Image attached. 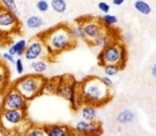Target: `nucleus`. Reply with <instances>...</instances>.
<instances>
[{
    "mask_svg": "<svg viewBox=\"0 0 156 136\" xmlns=\"http://www.w3.org/2000/svg\"><path fill=\"white\" fill-rule=\"evenodd\" d=\"M39 38L43 40L47 56L51 59H55L60 53L69 51V49L75 48L76 39L73 38L72 32H71L69 24H59L48 31H44L39 35Z\"/></svg>",
    "mask_w": 156,
    "mask_h": 136,
    "instance_id": "1",
    "label": "nucleus"
},
{
    "mask_svg": "<svg viewBox=\"0 0 156 136\" xmlns=\"http://www.w3.org/2000/svg\"><path fill=\"white\" fill-rule=\"evenodd\" d=\"M77 87H79L84 104L100 107L107 104L112 99L111 88H108L98 76H88L83 79L81 83H77Z\"/></svg>",
    "mask_w": 156,
    "mask_h": 136,
    "instance_id": "2",
    "label": "nucleus"
},
{
    "mask_svg": "<svg viewBox=\"0 0 156 136\" xmlns=\"http://www.w3.org/2000/svg\"><path fill=\"white\" fill-rule=\"evenodd\" d=\"M99 66H108V64H115V66L122 67V70L126 68L127 64V47L120 39H113L108 43L105 47L101 48V51L98 55Z\"/></svg>",
    "mask_w": 156,
    "mask_h": 136,
    "instance_id": "3",
    "label": "nucleus"
},
{
    "mask_svg": "<svg viewBox=\"0 0 156 136\" xmlns=\"http://www.w3.org/2000/svg\"><path fill=\"white\" fill-rule=\"evenodd\" d=\"M45 81V77L43 75L32 73V75H26V76L17 79L12 87L19 91L28 102L36 99L37 96L41 95V89H43V84Z\"/></svg>",
    "mask_w": 156,
    "mask_h": 136,
    "instance_id": "4",
    "label": "nucleus"
},
{
    "mask_svg": "<svg viewBox=\"0 0 156 136\" xmlns=\"http://www.w3.org/2000/svg\"><path fill=\"white\" fill-rule=\"evenodd\" d=\"M28 121L27 109H8L3 108V112L0 115V124L4 128L5 134H16L19 132L20 127L24 126Z\"/></svg>",
    "mask_w": 156,
    "mask_h": 136,
    "instance_id": "5",
    "label": "nucleus"
},
{
    "mask_svg": "<svg viewBox=\"0 0 156 136\" xmlns=\"http://www.w3.org/2000/svg\"><path fill=\"white\" fill-rule=\"evenodd\" d=\"M77 21L80 23L81 28H83L84 34V41L90 45V43L94 40L98 35H100L105 27L101 24L99 17H92V16H86V17H79Z\"/></svg>",
    "mask_w": 156,
    "mask_h": 136,
    "instance_id": "6",
    "label": "nucleus"
},
{
    "mask_svg": "<svg viewBox=\"0 0 156 136\" xmlns=\"http://www.w3.org/2000/svg\"><path fill=\"white\" fill-rule=\"evenodd\" d=\"M28 103L30 102L12 85L5 89L2 98V107L8 109H28Z\"/></svg>",
    "mask_w": 156,
    "mask_h": 136,
    "instance_id": "7",
    "label": "nucleus"
},
{
    "mask_svg": "<svg viewBox=\"0 0 156 136\" xmlns=\"http://www.w3.org/2000/svg\"><path fill=\"white\" fill-rule=\"evenodd\" d=\"M20 31V20L17 13L0 8V35L7 36Z\"/></svg>",
    "mask_w": 156,
    "mask_h": 136,
    "instance_id": "8",
    "label": "nucleus"
},
{
    "mask_svg": "<svg viewBox=\"0 0 156 136\" xmlns=\"http://www.w3.org/2000/svg\"><path fill=\"white\" fill-rule=\"evenodd\" d=\"M76 89H77V83L75 81V79L71 76V75H64V76H62V79H60L56 95L67 100V102L72 103L73 98H75V94H76Z\"/></svg>",
    "mask_w": 156,
    "mask_h": 136,
    "instance_id": "9",
    "label": "nucleus"
},
{
    "mask_svg": "<svg viewBox=\"0 0 156 136\" xmlns=\"http://www.w3.org/2000/svg\"><path fill=\"white\" fill-rule=\"evenodd\" d=\"M23 56L28 62H32V60L40 59V58L44 59L45 56H47V51H45L43 40L39 36H36V38H32L30 41H27V48H26V51H24Z\"/></svg>",
    "mask_w": 156,
    "mask_h": 136,
    "instance_id": "10",
    "label": "nucleus"
},
{
    "mask_svg": "<svg viewBox=\"0 0 156 136\" xmlns=\"http://www.w3.org/2000/svg\"><path fill=\"white\" fill-rule=\"evenodd\" d=\"M75 134H80V135H100L101 134V124L99 121H88L81 119L75 124L72 130Z\"/></svg>",
    "mask_w": 156,
    "mask_h": 136,
    "instance_id": "11",
    "label": "nucleus"
},
{
    "mask_svg": "<svg viewBox=\"0 0 156 136\" xmlns=\"http://www.w3.org/2000/svg\"><path fill=\"white\" fill-rule=\"evenodd\" d=\"M43 130L45 136H68L73 132L66 124H44Z\"/></svg>",
    "mask_w": 156,
    "mask_h": 136,
    "instance_id": "12",
    "label": "nucleus"
},
{
    "mask_svg": "<svg viewBox=\"0 0 156 136\" xmlns=\"http://www.w3.org/2000/svg\"><path fill=\"white\" fill-rule=\"evenodd\" d=\"M111 40H113V32L109 30V27H105V30L103 31L100 35H98V36L90 43V45L94 47V48H100L101 49L103 47H105Z\"/></svg>",
    "mask_w": 156,
    "mask_h": 136,
    "instance_id": "13",
    "label": "nucleus"
},
{
    "mask_svg": "<svg viewBox=\"0 0 156 136\" xmlns=\"http://www.w3.org/2000/svg\"><path fill=\"white\" fill-rule=\"evenodd\" d=\"M62 76H55V77H48L45 79L43 89H41V95H56L59 88V83Z\"/></svg>",
    "mask_w": 156,
    "mask_h": 136,
    "instance_id": "14",
    "label": "nucleus"
},
{
    "mask_svg": "<svg viewBox=\"0 0 156 136\" xmlns=\"http://www.w3.org/2000/svg\"><path fill=\"white\" fill-rule=\"evenodd\" d=\"M9 87V68L5 63L0 62V94H4V91Z\"/></svg>",
    "mask_w": 156,
    "mask_h": 136,
    "instance_id": "15",
    "label": "nucleus"
},
{
    "mask_svg": "<svg viewBox=\"0 0 156 136\" xmlns=\"http://www.w3.org/2000/svg\"><path fill=\"white\" fill-rule=\"evenodd\" d=\"M79 111L84 120H88V121L98 120V107L92 104H86V106H81Z\"/></svg>",
    "mask_w": 156,
    "mask_h": 136,
    "instance_id": "16",
    "label": "nucleus"
},
{
    "mask_svg": "<svg viewBox=\"0 0 156 136\" xmlns=\"http://www.w3.org/2000/svg\"><path fill=\"white\" fill-rule=\"evenodd\" d=\"M27 48V40H24V39H20V40L15 41L11 47L8 48V53H11L16 58H20V56L24 55V51H26Z\"/></svg>",
    "mask_w": 156,
    "mask_h": 136,
    "instance_id": "17",
    "label": "nucleus"
},
{
    "mask_svg": "<svg viewBox=\"0 0 156 136\" xmlns=\"http://www.w3.org/2000/svg\"><path fill=\"white\" fill-rule=\"evenodd\" d=\"M136 119V113L132 109H123L116 115V121L119 124H129Z\"/></svg>",
    "mask_w": 156,
    "mask_h": 136,
    "instance_id": "18",
    "label": "nucleus"
},
{
    "mask_svg": "<svg viewBox=\"0 0 156 136\" xmlns=\"http://www.w3.org/2000/svg\"><path fill=\"white\" fill-rule=\"evenodd\" d=\"M31 68H32V71L35 73H39V75H43L45 71H47L48 68V64H47V60L40 58V59H35L32 60V63H31Z\"/></svg>",
    "mask_w": 156,
    "mask_h": 136,
    "instance_id": "19",
    "label": "nucleus"
},
{
    "mask_svg": "<svg viewBox=\"0 0 156 136\" xmlns=\"http://www.w3.org/2000/svg\"><path fill=\"white\" fill-rule=\"evenodd\" d=\"M44 26V20L43 17L37 16V15H31L27 19V27L31 28V30H39Z\"/></svg>",
    "mask_w": 156,
    "mask_h": 136,
    "instance_id": "20",
    "label": "nucleus"
},
{
    "mask_svg": "<svg viewBox=\"0 0 156 136\" xmlns=\"http://www.w3.org/2000/svg\"><path fill=\"white\" fill-rule=\"evenodd\" d=\"M135 9L139 13H141V15H150L151 13V5L148 4V3L143 2V0H136L135 2Z\"/></svg>",
    "mask_w": 156,
    "mask_h": 136,
    "instance_id": "21",
    "label": "nucleus"
},
{
    "mask_svg": "<svg viewBox=\"0 0 156 136\" xmlns=\"http://www.w3.org/2000/svg\"><path fill=\"white\" fill-rule=\"evenodd\" d=\"M101 21V24L104 27H112V26H115V24H118V16H115V15H109V12L108 13H104L101 17H99Z\"/></svg>",
    "mask_w": 156,
    "mask_h": 136,
    "instance_id": "22",
    "label": "nucleus"
},
{
    "mask_svg": "<svg viewBox=\"0 0 156 136\" xmlns=\"http://www.w3.org/2000/svg\"><path fill=\"white\" fill-rule=\"evenodd\" d=\"M51 8L58 13H64L67 11L66 0H51Z\"/></svg>",
    "mask_w": 156,
    "mask_h": 136,
    "instance_id": "23",
    "label": "nucleus"
},
{
    "mask_svg": "<svg viewBox=\"0 0 156 136\" xmlns=\"http://www.w3.org/2000/svg\"><path fill=\"white\" fill-rule=\"evenodd\" d=\"M122 71V67L115 66V64H108V66H103V72L104 75H107L109 77H113L116 75H119V72Z\"/></svg>",
    "mask_w": 156,
    "mask_h": 136,
    "instance_id": "24",
    "label": "nucleus"
},
{
    "mask_svg": "<svg viewBox=\"0 0 156 136\" xmlns=\"http://www.w3.org/2000/svg\"><path fill=\"white\" fill-rule=\"evenodd\" d=\"M71 27V32H72L73 38L76 39V40H83L84 41V34H83V28H81L80 23L79 21H75V24L73 26H69Z\"/></svg>",
    "mask_w": 156,
    "mask_h": 136,
    "instance_id": "25",
    "label": "nucleus"
},
{
    "mask_svg": "<svg viewBox=\"0 0 156 136\" xmlns=\"http://www.w3.org/2000/svg\"><path fill=\"white\" fill-rule=\"evenodd\" d=\"M0 8L8 9V11L15 12V13L19 12V9H17V4H16V0H0Z\"/></svg>",
    "mask_w": 156,
    "mask_h": 136,
    "instance_id": "26",
    "label": "nucleus"
},
{
    "mask_svg": "<svg viewBox=\"0 0 156 136\" xmlns=\"http://www.w3.org/2000/svg\"><path fill=\"white\" fill-rule=\"evenodd\" d=\"M26 135L28 136H44V130H43V126H31L28 130L26 131Z\"/></svg>",
    "mask_w": 156,
    "mask_h": 136,
    "instance_id": "27",
    "label": "nucleus"
},
{
    "mask_svg": "<svg viewBox=\"0 0 156 136\" xmlns=\"http://www.w3.org/2000/svg\"><path fill=\"white\" fill-rule=\"evenodd\" d=\"M48 8H49V3L47 0H39L36 3V9L40 11V12H47Z\"/></svg>",
    "mask_w": 156,
    "mask_h": 136,
    "instance_id": "28",
    "label": "nucleus"
},
{
    "mask_svg": "<svg viewBox=\"0 0 156 136\" xmlns=\"http://www.w3.org/2000/svg\"><path fill=\"white\" fill-rule=\"evenodd\" d=\"M13 66H15V70H16V72L19 73V75H22L24 72V64H23V60L20 59V58L15 59V63H13Z\"/></svg>",
    "mask_w": 156,
    "mask_h": 136,
    "instance_id": "29",
    "label": "nucleus"
},
{
    "mask_svg": "<svg viewBox=\"0 0 156 136\" xmlns=\"http://www.w3.org/2000/svg\"><path fill=\"white\" fill-rule=\"evenodd\" d=\"M98 8L100 9L103 13H108L109 9H111V7H109V4L107 2H99L98 3Z\"/></svg>",
    "mask_w": 156,
    "mask_h": 136,
    "instance_id": "30",
    "label": "nucleus"
},
{
    "mask_svg": "<svg viewBox=\"0 0 156 136\" xmlns=\"http://www.w3.org/2000/svg\"><path fill=\"white\" fill-rule=\"evenodd\" d=\"M100 79H101V81H103V83H104L105 85H107L108 88H112V87H113V81H112V79L109 77V76H107V75H104V76L100 77Z\"/></svg>",
    "mask_w": 156,
    "mask_h": 136,
    "instance_id": "31",
    "label": "nucleus"
},
{
    "mask_svg": "<svg viewBox=\"0 0 156 136\" xmlns=\"http://www.w3.org/2000/svg\"><path fill=\"white\" fill-rule=\"evenodd\" d=\"M3 59H4V62H8V63H11V64L15 63V56L11 55V53H8V52L3 53Z\"/></svg>",
    "mask_w": 156,
    "mask_h": 136,
    "instance_id": "32",
    "label": "nucleus"
},
{
    "mask_svg": "<svg viewBox=\"0 0 156 136\" xmlns=\"http://www.w3.org/2000/svg\"><path fill=\"white\" fill-rule=\"evenodd\" d=\"M124 2H126V0H112V3H113L115 5H122Z\"/></svg>",
    "mask_w": 156,
    "mask_h": 136,
    "instance_id": "33",
    "label": "nucleus"
},
{
    "mask_svg": "<svg viewBox=\"0 0 156 136\" xmlns=\"http://www.w3.org/2000/svg\"><path fill=\"white\" fill-rule=\"evenodd\" d=\"M124 40H126L127 43H129L131 40H132V36H131V34H126V36H124Z\"/></svg>",
    "mask_w": 156,
    "mask_h": 136,
    "instance_id": "34",
    "label": "nucleus"
},
{
    "mask_svg": "<svg viewBox=\"0 0 156 136\" xmlns=\"http://www.w3.org/2000/svg\"><path fill=\"white\" fill-rule=\"evenodd\" d=\"M151 75L152 76H156V67L155 66H152V68H151Z\"/></svg>",
    "mask_w": 156,
    "mask_h": 136,
    "instance_id": "35",
    "label": "nucleus"
},
{
    "mask_svg": "<svg viewBox=\"0 0 156 136\" xmlns=\"http://www.w3.org/2000/svg\"><path fill=\"white\" fill-rule=\"evenodd\" d=\"M0 134H2V135H4V134H5V131H4V128L2 127V124H0Z\"/></svg>",
    "mask_w": 156,
    "mask_h": 136,
    "instance_id": "36",
    "label": "nucleus"
},
{
    "mask_svg": "<svg viewBox=\"0 0 156 136\" xmlns=\"http://www.w3.org/2000/svg\"><path fill=\"white\" fill-rule=\"evenodd\" d=\"M2 98H3V96H2V94H0V104H2Z\"/></svg>",
    "mask_w": 156,
    "mask_h": 136,
    "instance_id": "37",
    "label": "nucleus"
}]
</instances>
